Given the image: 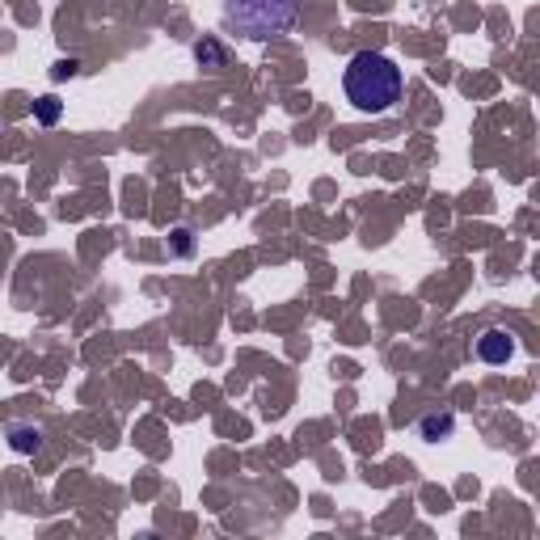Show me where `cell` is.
Masks as SVG:
<instances>
[{"label": "cell", "mask_w": 540, "mask_h": 540, "mask_svg": "<svg viewBox=\"0 0 540 540\" xmlns=\"http://www.w3.org/2000/svg\"><path fill=\"white\" fill-rule=\"evenodd\" d=\"M342 89L359 114H384L401 101V68L381 51H359L346 63Z\"/></svg>", "instance_id": "1"}, {"label": "cell", "mask_w": 540, "mask_h": 540, "mask_svg": "<svg viewBox=\"0 0 540 540\" xmlns=\"http://www.w3.org/2000/svg\"><path fill=\"white\" fill-rule=\"evenodd\" d=\"M224 30L249 38V43H266V38L287 34L300 17V0H220Z\"/></svg>", "instance_id": "2"}, {"label": "cell", "mask_w": 540, "mask_h": 540, "mask_svg": "<svg viewBox=\"0 0 540 540\" xmlns=\"http://www.w3.org/2000/svg\"><path fill=\"white\" fill-rule=\"evenodd\" d=\"M516 333L511 330H486L477 338V359L481 363H490V368H503L506 359H516Z\"/></svg>", "instance_id": "3"}, {"label": "cell", "mask_w": 540, "mask_h": 540, "mask_svg": "<svg viewBox=\"0 0 540 540\" xmlns=\"http://www.w3.org/2000/svg\"><path fill=\"white\" fill-rule=\"evenodd\" d=\"M5 439H9L13 452L30 456V452H38V448H43V430L30 427V422H9V427H5Z\"/></svg>", "instance_id": "4"}, {"label": "cell", "mask_w": 540, "mask_h": 540, "mask_svg": "<svg viewBox=\"0 0 540 540\" xmlns=\"http://www.w3.org/2000/svg\"><path fill=\"white\" fill-rule=\"evenodd\" d=\"M418 435L427 443H448L456 435V418L452 414H427L418 422Z\"/></svg>", "instance_id": "5"}, {"label": "cell", "mask_w": 540, "mask_h": 540, "mask_svg": "<svg viewBox=\"0 0 540 540\" xmlns=\"http://www.w3.org/2000/svg\"><path fill=\"white\" fill-rule=\"evenodd\" d=\"M195 60L207 68V72H220L224 63H228V51L216 43V38H198L195 43Z\"/></svg>", "instance_id": "6"}, {"label": "cell", "mask_w": 540, "mask_h": 540, "mask_svg": "<svg viewBox=\"0 0 540 540\" xmlns=\"http://www.w3.org/2000/svg\"><path fill=\"white\" fill-rule=\"evenodd\" d=\"M60 114H63V101L55 98V93H47V98H38V101H34V119H38L43 127L60 123Z\"/></svg>", "instance_id": "7"}, {"label": "cell", "mask_w": 540, "mask_h": 540, "mask_svg": "<svg viewBox=\"0 0 540 540\" xmlns=\"http://www.w3.org/2000/svg\"><path fill=\"white\" fill-rule=\"evenodd\" d=\"M169 254L173 258H190V254H195V233H190V228H173L169 233Z\"/></svg>", "instance_id": "8"}, {"label": "cell", "mask_w": 540, "mask_h": 540, "mask_svg": "<svg viewBox=\"0 0 540 540\" xmlns=\"http://www.w3.org/2000/svg\"><path fill=\"white\" fill-rule=\"evenodd\" d=\"M76 72H81V60H60L55 68H51V76H55V81H68V76H76Z\"/></svg>", "instance_id": "9"}]
</instances>
